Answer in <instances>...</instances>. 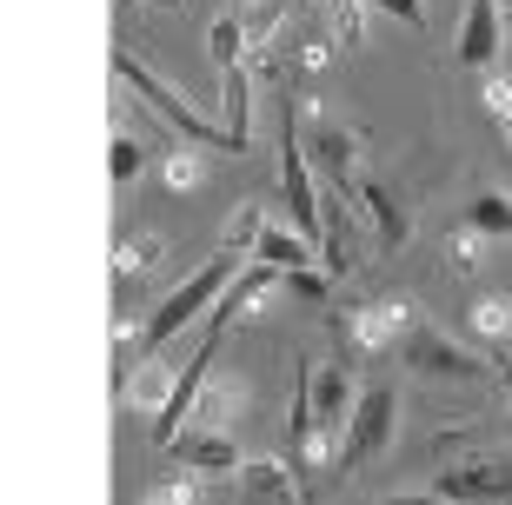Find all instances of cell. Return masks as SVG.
Returning <instances> with one entry per match:
<instances>
[{
  "mask_svg": "<svg viewBox=\"0 0 512 505\" xmlns=\"http://www.w3.org/2000/svg\"><path fill=\"white\" fill-rule=\"evenodd\" d=\"M260 233H266V213L247 200V206L227 220V253H253V246H260Z\"/></svg>",
  "mask_w": 512,
  "mask_h": 505,
  "instance_id": "4316f807",
  "label": "cell"
},
{
  "mask_svg": "<svg viewBox=\"0 0 512 505\" xmlns=\"http://www.w3.org/2000/svg\"><path fill=\"white\" fill-rule=\"evenodd\" d=\"M280 193H286V220L320 246V180H313V160H306L293 113H280Z\"/></svg>",
  "mask_w": 512,
  "mask_h": 505,
  "instance_id": "5b68a950",
  "label": "cell"
},
{
  "mask_svg": "<svg viewBox=\"0 0 512 505\" xmlns=\"http://www.w3.org/2000/svg\"><path fill=\"white\" fill-rule=\"evenodd\" d=\"M200 173H207V167H200V147H187V140H180V147L167 153V167H160V180H167L173 193H187V187H200Z\"/></svg>",
  "mask_w": 512,
  "mask_h": 505,
  "instance_id": "d4e9b609",
  "label": "cell"
},
{
  "mask_svg": "<svg viewBox=\"0 0 512 505\" xmlns=\"http://www.w3.org/2000/svg\"><path fill=\"white\" fill-rule=\"evenodd\" d=\"M326 7H333L340 47H360V40H366V0H326Z\"/></svg>",
  "mask_w": 512,
  "mask_h": 505,
  "instance_id": "f546056e",
  "label": "cell"
},
{
  "mask_svg": "<svg viewBox=\"0 0 512 505\" xmlns=\"http://www.w3.org/2000/svg\"><path fill=\"white\" fill-rule=\"evenodd\" d=\"M499 7H512V0H499Z\"/></svg>",
  "mask_w": 512,
  "mask_h": 505,
  "instance_id": "74e56055",
  "label": "cell"
},
{
  "mask_svg": "<svg viewBox=\"0 0 512 505\" xmlns=\"http://www.w3.org/2000/svg\"><path fill=\"white\" fill-rule=\"evenodd\" d=\"M479 94H486V113H493V120H512V80L506 74H486Z\"/></svg>",
  "mask_w": 512,
  "mask_h": 505,
  "instance_id": "1f68e13d",
  "label": "cell"
},
{
  "mask_svg": "<svg viewBox=\"0 0 512 505\" xmlns=\"http://www.w3.org/2000/svg\"><path fill=\"white\" fill-rule=\"evenodd\" d=\"M280 20H286V0H240V27H247L253 47L280 34Z\"/></svg>",
  "mask_w": 512,
  "mask_h": 505,
  "instance_id": "cb8c5ba5",
  "label": "cell"
},
{
  "mask_svg": "<svg viewBox=\"0 0 512 505\" xmlns=\"http://www.w3.org/2000/svg\"><path fill=\"white\" fill-rule=\"evenodd\" d=\"M240 406H247V386L240 379H207V393H200V406H193V419L187 426H227L233 432V419H240Z\"/></svg>",
  "mask_w": 512,
  "mask_h": 505,
  "instance_id": "ac0fdd59",
  "label": "cell"
},
{
  "mask_svg": "<svg viewBox=\"0 0 512 505\" xmlns=\"http://www.w3.org/2000/svg\"><path fill=\"white\" fill-rule=\"evenodd\" d=\"M140 167H147V147H140L133 133H114V147H107V173H114V187H127Z\"/></svg>",
  "mask_w": 512,
  "mask_h": 505,
  "instance_id": "484cf974",
  "label": "cell"
},
{
  "mask_svg": "<svg viewBox=\"0 0 512 505\" xmlns=\"http://www.w3.org/2000/svg\"><path fill=\"white\" fill-rule=\"evenodd\" d=\"M419 326L413 300L406 293H386V300H366L353 313H333V333L346 339V353H386L393 339H406Z\"/></svg>",
  "mask_w": 512,
  "mask_h": 505,
  "instance_id": "277c9868",
  "label": "cell"
},
{
  "mask_svg": "<svg viewBox=\"0 0 512 505\" xmlns=\"http://www.w3.org/2000/svg\"><path fill=\"white\" fill-rule=\"evenodd\" d=\"M306 160L326 187H360V127H340V120H313L306 133Z\"/></svg>",
  "mask_w": 512,
  "mask_h": 505,
  "instance_id": "ba28073f",
  "label": "cell"
},
{
  "mask_svg": "<svg viewBox=\"0 0 512 505\" xmlns=\"http://www.w3.org/2000/svg\"><path fill=\"white\" fill-rule=\"evenodd\" d=\"M479 240H486L479 226H459V233H453V273H473V266H479Z\"/></svg>",
  "mask_w": 512,
  "mask_h": 505,
  "instance_id": "4dcf8cb0",
  "label": "cell"
},
{
  "mask_svg": "<svg viewBox=\"0 0 512 505\" xmlns=\"http://www.w3.org/2000/svg\"><path fill=\"white\" fill-rule=\"evenodd\" d=\"M506 353H512V346H506Z\"/></svg>",
  "mask_w": 512,
  "mask_h": 505,
  "instance_id": "f35d334b",
  "label": "cell"
},
{
  "mask_svg": "<svg viewBox=\"0 0 512 505\" xmlns=\"http://www.w3.org/2000/svg\"><path fill=\"white\" fill-rule=\"evenodd\" d=\"M240 499L247 505H300L306 486L293 472V459H247L240 466Z\"/></svg>",
  "mask_w": 512,
  "mask_h": 505,
  "instance_id": "4fadbf2b",
  "label": "cell"
},
{
  "mask_svg": "<svg viewBox=\"0 0 512 505\" xmlns=\"http://www.w3.org/2000/svg\"><path fill=\"white\" fill-rule=\"evenodd\" d=\"M466 319H473V333H479V339H493V346H512V293H493V300H479Z\"/></svg>",
  "mask_w": 512,
  "mask_h": 505,
  "instance_id": "7402d4cb",
  "label": "cell"
},
{
  "mask_svg": "<svg viewBox=\"0 0 512 505\" xmlns=\"http://www.w3.org/2000/svg\"><path fill=\"white\" fill-rule=\"evenodd\" d=\"M233 280H240V253H227V246H220L207 266H193L187 280H180L167 300L147 313V353H153V346H167L180 326H193V319L207 313V306H220V293H227Z\"/></svg>",
  "mask_w": 512,
  "mask_h": 505,
  "instance_id": "6da1fadb",
  "label": "cell"
},
{
  "mask_svg": "<svg viewBox=\"0 0 512 505\" xmlns=\"http://www.w3.org/2000/svg\"><path fill=\"white\" fill-rule=\"evenodd\" d=\"M353 200L366 206V220H373V233H380L386 246H406V233H413V213H406V200H399L393 187H380V180H360V187H353Z\"/></svg>",
  "mask_w": 512,
  "mask_h": 505,
  "instance_id": "9a60e30c",
  "label": "cell"
},
{
  "mask_svg": "<svg viewBox=\"0 0 512 505\" xmlns=\"http://www.w3.org/2000/svg\"><path fill=\"white\" fill-rule=\"evenodd\" d=\"M380 505H439L433 492H406V499H380Z\"/></svg>",
  "mask_w": 512,
  "mask_h": 505,
  "instance_id": "e575fe53",
  "label": "cell"
},
{
  "mask_svg": "<svg viewBox=\"0 0 512 505\" xmlns=\"http://www.w3.org/2000/svg\"><path fill=\"white\" fill-rule=\"evenodd\" d=\"M153 260H160V240H153V233H120L114 240V273L120 280H140Z\"/></svg>",
  "mask_w": 512,
  "mask_h": 505,
  "instance_id": "603a6c76",
  "label": "cell"
},
{
  "mask_svg": "<svg viewBox=\"0 0 512 505\" xmlns=\"http://www.w3.org/2000/svg\"><path fill=\"white\" fill-rule=\"evenodd\" d=\"M393 439H399V386L393 379H366L360 406L346 419V439H340V479L373 466L380 452H393Z\"/></svg>",
  "mask_w": 512,
  "mask_h": 505,
  "instance_id": "3957f363",
  "label": "cell"
},
{
  "mask_svg": "<svg viewBox=\"0 0 512 505\" xmlns=\"http://www.w3.org/2000/svg\"><path fill=\"white\" fill-rule=\"evenodd\" d=\"M173 452H180V466H193L200 479H227V472H240V466H247L227 426H180Z\"/></svg>",
  "mask_w": 512,
  "mask_h": 505,
  "instance_id": "30bf717a",
  "label": "cell"
},
{
  "mask_svg": "<svg viewBox=\"0 0 512 505\" xmlns=\"http://www.w3.org/2000/svg\"><path fill=\"white\" fill-rule=\"evenodd\" d=\"M280 280H286V273H280V266H266V260H260V266H240V280H233L227 293H220V306L207 313V333H227L233 319L247 313L253 300H266V293H273Z\"/></svg>",
  "mask_w": 512,
  "mask_h": 505,
  "instance_id": "5bb4252c",
  "label": "cell"
},
{
  "mask_svg": "<svg viewBox=\"0 0 512 505\" xmlns=\"http://www.w3.org/2000/svg\"><path fill=\"white\" fill-rule=\"evenodd\" d=\"M193 492H200V472L180 466V472H167V479H160V486H153L140 505H193Z\"/></svg>",
  "mask_w": 512,
  "mask_h": 505,
  "instance_id": "83f0119b",
  "label": "cell"
},
{
  "mask_svg": "<svg viewBox=\"0 0 512 505\" xmlns=\"http://www.w3.org/2000/svg\"><path fill=\"white\" fill-rule=\"evenodd\" d=\"M173 386H180V373H173V366H160V359H153V366H140V373H133L127 399H133V406H140V412H167Z\"/></svg>",
  "mask_w": 512,
  "mask_h": 505,
  "instance_id": "ffe728a7",
  "label": "cell"
},
{
  "mask_svg": "<svg viewBox=\"0 0 512 505\" xmlns=\"http://www.w3.org/2000/svg\"><path fill=\"white\" fill-rule=\"evenodd\" d=\"M439 499L453 505H506L512 499V459L506 452H479V459H439Z\"/></svg>",
  "mask_w": 512,
  "mask_h": 505,
  "instance_id": "8992f818",
  "label": "cell"
},
{
  "mask_svg": "<svg viewBox=\"0 0 512 505\" xmlns=\"http://www.w3.org/2000/svg\"><path fill=\"white\" fill-rule=\"evenodd\" d=\"M360 406V386H353V359H333V366H313V419L320 432L346 439V419Z\"/></svg>",
  "mask_w": 512,
  "mask_h": 505,
  "instance_id": "8fae6325",
  "label": "cell"
},
{
  "mask_svg": "<svg viewBox=\"0 0 512 505\" xmlns=\"http://www.w3.org/2000/svg\"><path fill=\"white\" fill-rule=\"evenodd\" d=\"M247 47H253V40H247V27H240V14H220V20L207 27V60L220 67V74L247 67Z\"/></svg>",
  "mask_w": 512,
  "mask_h": 505,
  "instance_id": "d6986e66",
  "label": "cell"
},
{
  "mask_svg": "<svg viewBox=\"0 0 512 505\" xmlns=\"http://www.w3.org/2000/svg\"><path fill=\"white\" fill-rule=\"evenodd\" d=\"M114 74H120V87H127L140 107H153L160 120H167L187 147H213V153H233V140H227V127H213V120H200V113L187 107V94L180 87H167V80L153 74L147 60H133V54H114Z\"/></svg>",
  "mask_w": 512,
  "mask_h": 505,
  "instance_id": "7a4b0ae2",
  "label": "cell"
},
{
  "mask_svg": "<svg viewBox=\"0 0 512 505\" xmlns=\"http://www.w3.org/2000/svg\"><path fill=\"white\" fill-rule=\"evenodd\" d=\"M213 359H220V333H213L207 346L187 359V373H180V386H173L167 412H153V419H147V439H153V446H173V439H180V426L193 419V406H200V393H207V379H213Z\"/></svg>",
  "mask_w": 512,
  "mask_h": 505,
  "instance_id": "52a82bcc",
  "label": "cell"
},
{
  "mask_svg": "<svg viewBox=\"0 0 512 505\" xmlns=\"http://www.w3.org/2000/svg\"><path fill=\"white\" fill-rule=\"evenodd\" d=\"M466 226H479L486 240H512V193L486 187L473 206H466Z\"/></svg>",
  "mask_w": 512,
  "mask_h": 505,
  "instance_id": "44dd1931",
  "label": "cell"
},
{
  "mask_svg": "<svg viewBox=\"0 0 512 505\" xmlns=\"http://www.w3.org/2000/svg\"><path fill=\"white\" fill-rule=\"evenodd\" d=\"M253 260H266V266H280V273H300V266H320V246L306 240L300 226H273V220H266L260 246H253Z\"/></svg>",
  "mask_w": 512,
  "mask_h": 505,
  "instance_id": "e0dca14e",
  "label": "cell"
},
{
  "mask_svg": "<svg viewBox=\"0 0 512 505\" xmlns=\"http://www.w3.org/2000/svg\"><path fill=\"white\" fill-rule=\"evenodd\" d=\"M127 7H133V0H127Z\"/></svg>",
  "mask_w": 512,
  "mask_h": 505,
  "instance_id": "ab89813d",
  "label": "cell"
},
{
  "mask_svg": "<svg viewBox=\"0 0 512 505\" xmlns=\"http://www.w3.org/2000/svg\"><path fill=\"white\" fill-rule=\"evenodd\" d=\"M366 7H380V14H393L399 27H426V0H366Z\"/></svg>",
  "mask_w": 512,
  "mask_h": 505,
  "instance_id": "d6a6232c",
  "label": "cell"
},
{
  "mask_svg": "<svg viewBox=\"0 0 512 505\" xmlns=\"http://www.w3.org/2000/svg\"><path fill=\"white\" fill-rule=\"evenodd\" d=\"M499 386H506V399H512V353L499 346Z\"/></svg>",
  "mask_w": 512,
  "mask_h": 505,
  "instance_id": "836d02e7",
  "label": "cell"
},
{
  "mask_svg": "<svg viewBox=\"0 0 512 505\" xmlns=\"http://www.w3.org/2000/svg\"><path fill=\"white\" fill-rule=\"evenodd\" d=\"M153 7H187V0H153Z\"/></svg>",
  "mask_w": 512,
  "mask_h": 505,
  "instance_id": "8d00e7d4",
  "label": "cell"
},
{
  "mask_svg": "<svg viewBox=\"0 0 512 505\" xmlns=\"http://www.w3.org/2000/svg\"><path fill=\"white\" fill-rule=\"evenodd\" d=\"M286 293L306 306H326V293H333V273L326 266H300V273H286Z\"/></svg>",
  "mask_w": 512,
  "mask_h": 505,
  "instance_id": "f1b7e54d",
  "label": "cell"
},
{
  "mask_svg": "<svg viewBox=\"0 0 512 505\" xmlns=\"http://www.w3.org/2000/svg\"><path fill=\"white\" fill-rule=\"evenodd\" d=\"M499 47H506L499 0H466V20H459V60H466L473 74H499Z\"/></svg>",
  "mask_w": 512,
  "mask_h": 505,
  "instance_id": "7c38bea8",
  "label": "cell"
},
{
  "mask_svg": "<svg viewBox=\"0 0 512 505\" xmlns=\"http://www.w3.org/2000/svg\"><path fill=\"white\" fill-rule=\"evenodd\" d=\"M399 353L413 373H433V379H486V359H473L459 339L433 333V326H413V333L399 339Z\"/></svg>",
  "mask_w": 512,
  "mask_h": 505,
  "instance_id": "9c48e42d",
  "label": "cell"
},
{
  "mask_svg": "<svg viewBox=\"0 0 512 505\" xmlns=\"http://www.w3.org/2000/svg\"><path fill=\"white\" fill-rule=\"evenodd\" d=\"M499 133H506V153H512V120H499Z\"/></svg>",
  "mask_w": 512,
  "mask_h": 505,
  "instance_id": "d590c367",
  "label": "cell"
},
{
  "mask_svg": "<svg viewBox=\"0 0 512 505\" xmlns=\"http://www.w3.org/2000/svg\"><path fill=\"white\" fill-rule=\"evenodd\" d=\"M253 74L247 67H233V74H220V127H227V140H233V153H247V140H253Z\"/></svg>",
  "mask_w": 512,
  "mask_h": 505,
  "instance_id": "2e32d148",
  "label": "cell"
},
{
  "mask_svg": "<svg viewBox=\"0 0 512 505\" xmlns=\"http://www.w3.org/2000/svg\"><path fill=\"white\" fill-rule=\"evenodd\" d=\"M506 40H512V34H506Z\"/></svg>",
  "mask_w": 512,
  "mask_h": 505,
  "instance_id": "60d3db41",
  "label": "cell"
}]
</instances>
